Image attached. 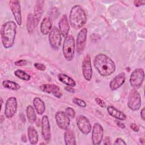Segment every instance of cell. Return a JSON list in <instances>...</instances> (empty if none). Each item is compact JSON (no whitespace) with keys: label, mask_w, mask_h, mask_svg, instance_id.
<instances>
[{"label":"cell","mask_w":145,"mask_h":145,"mask_svg":"<svg viewBox=\"0 0 145 145\" xmlns=\"http://www.w3.org/2000/svg\"><path fill=\"white\" fill-rule=\"evenodd\" d=\"M93 63L98 73L104 77L112 75L116 68L114 62L104 53L97 54L93 59Z\"/></svg>","instance_id":"obj_1"},{"label":"cell","mask_w":145,"mask_h":145,"mask_svg":"<svg viewBox=\"0 0 145 145\" xmlns=\"http://www.w3.org/2000/svg\"><path fill=\"white\" fill-rule=\"evenodd\" d=\"M17 25L14 21H8L2 24L1 28V37L3 47L8 49L14 45Z\"/></svg>","instance_id":"obj_2"},{"label":"cell","mask_w":145,"mask_h":145,"mask_svg":"<svg viewBox=\"0 0 145 145\" xmlns=\"http://www.w3.org/2000/svg\"><path fill=\"white\" fill-rule=\"evenodd\" d=\"M87 16L85 11L79 5L72 7L69 14V23L74 29L82 27L86 23Z\"/></svg>","instance_id":"obj_3"},{"label":"cell","mask_w":145,"mask_h":145,"mask_svg":"<svg viewBox=\"0 0 145 145\" xmlns=\"http://www.w3.org/2000/svg\"><path fill=\"white\" fill-rule=\"evenodd\" d=\"M75 51V41L73 36L68 35L63 41L62 46L63 55L67 61L72 60Z\"/></svg>","instance_id":"obj_4"},{"label":"cell","mask_w":145,"mask_h":145,"mask_svg":"<svg viewBox=\"0 0 145 145\" xmlns=\"http://www.w3.org/2000/svg\"><path fill=\"white\" fill-rule=\"evenodd\" d=\"M127 106L133 111L138 110L141 106V96L136 89L133 88L129 92L127 97Z\"/></svg>","instance_id":"obj_5"},{"label":"cell","mask_w":145,"mask_h":145,"mask_svg":"<svg viewBox=\"0 0 145 145\" xmlns=\"http://www.w3.org/2000/svg\"><path fill=\"white\" fill-rule=\"evenodd\" d=\"M144 79V71L143 69L138 68L134 70L129 79L130 84L134 88H138L142 86Z\"/></svg>","instance_id":"obj_6"},{"label":"cell","mask_w":145,"mask_h":145,"mask_svg":"<svg viewBox=\"0 0 145 145\" xmlns=\"http://www.w3.org/2000/svg\"><path fill=\"white\" fill-rule=\"evenodd\" d=\"M48 40L49 44L53 49L57 50L59 49L62 41V35L57 27L52 28L49 34Z\"/></svg>","instance_id":"obj_7"},{"label":"cell","mask_w":145,"mask_h":145,"mask_svg":"<svg viewBox=\"0 0 145 145\" xmlns=\"http://www.w3.org/2000/svg\"><path fill=\"white\" fill-rule=\"evenodd\" d=\"M87 36V29L82 28L78 33L75 42V50L78 54H81L85 48Z\"/></svg>","instance_id":"obj_8"},{"label":"cell","mask_w":145,"mask_h":145,"mask_svg":"<svg viewBox=\"0 0 145 145\" xmlns=\"http://www.w3.org/2000/svg\"><path fill=\"white\" fill-rule=\"evenodd\" d=\"M18 109L17 99L15 97L7 99L5 104V116L7 118H11L16 113Z\"/></svg>","instance_id":"obj_9"},{"label":"cell","mask_w":145,"mask_h":145,"mask_svg":"<svg viewBox=\"0 0 145 145\" xmlns=\"http://www.w3.org/2000/svg\"><path fill=\"white\" fill-rule=\"evenodd\" d=\"M82 74L85 80L90 81L92 77V68L91 65V57L89 54H87L83 58L82 63Z\"/></svg>","instance_id":"obj_10"},{"label":"cell","mask_w":145,"mask_h":145,"mask_svg":"<svg viewBox=\"0 0 145 145\" xmlns=\"http://www.w3.org/2000/svg\"><path fill=\"white\" fill-rule=\"evenodd\" d=\"M77 126L79 130L85 135L89 134L92 130L91 124L89 120L83 115H79L76 118Z\"/></svg>","instance_id":"obj_11"},{"label":"cell","mask_w":145,"mask_h":145,"mask_svg":"<svg viewBox=\"0 0 145 145\" xmlns=\"http://www.w3.org/2000/svg\"><path fill=\"white\" fill-rule=\"evenodd\" d=\"M104 129L101 124L95 123L93 124L92 131V142L94 145H99L103 139Z\"/></svg>","instance_id":"obj_12"},{"label":"cell","mask_w":145,"mask_h":145,"mask_svg":"<svg viewBox=\"0 0 145 145\" xmlns=\"http://www.w3.org/2000/svg\"><path fill=\"white\" fill-rule=\"evenodd\" d=\"M8 4L16 23L18 25H21L22 23V16L20 2L17 0H11L9 1Z\"/></svg>","instance_id":"obj_13"},{"label":"cell","mask_w":145,"mask_h":145,"mask_svg":"<svg viewBox=\"0 0 145 145\" xmlns=\"http://www.w3.org/2000/svg\"><path fill=\"white\" fill-rule=\"evenodd\" d=\"M55 120L58 126L62 129L66 130L70 123V120L69 117L65 112L62 111H58L55 114Z\"/></svg>","instance_id":"obj_14"},{"label":"cell","mask_w":145,"mask_h":145,"mask_svg":"<svg viewBox=\"0 0 145 145\" xmlns=\"http://www.w3.org/2000/svg\"><path fill=\"white\" fill-rule=\"evenodd\" d=\"M41 134L44 140L49 142L51 137L50 126L48 117L46 115L42 116L41 122Z\"/></svg>","instance_id":"obj_15"},{"label":"cell","mask_w":145,"mask_h":145,"mask_svg":"<svg viewBox=\"0 0 145 145\" xmlns=\"http://www.w3.org/2000/svg\"><path fill=\"white\" fill-rule=\"evenodd\" d=\"M44 1H37L36 2L35 7H34V11L33 15V22L35 24V27H36L39 23H40L41 18L42 16L43 11H44Z\"/></svg>","instance_id":"obj_16"},{"label":"cell","mask_w":145,"mask_h":145,"mask_svg":"<svg viewBox=\"0 0 145 145\" xmlns=\"http://www.w3.org/2000/svg\"><path fill=\"white\" fill-rule=\"evenodd\" d=\"M40 88L42 92L51 93L59 99L62 96L59 87L54 84H43L40 86Z\"/></svg>","instance_id":"obj_17"},{"label":"cell","mask_w":145,"mask_h":145,"mask_svg":"<svg viewBox=\"0 0 145 145\" xmlns=\"http://www.w3.org/2000/svg\"><path fill=\"white\" fill-rule=\"evenodd\" d=\"M126 80V74L124 72L117 75L109 83V87L111 90L115 91L121 87Z\"/></svg>","instance_id":"obj_18"},{"label":"cell","mask_w":145,"mask_h":145,"mask_svg":"<svg viewBox=\"0 0 145 145\" xmlns=\"http://www.w3.org/2000/svg\"><path fill=\"white\" fill-rule=\"evenodd\" d=\"M58 27L62 36L66 37L68 35L70 30V24L67 16L66 14H64L61 16L58 23Z\"/></svg>","instance_id":"obj_19"},{"label":"cell","mask_w":145,"mask_h":145,"mask_svg":"<svg viewBox=\"0 0 145 145\" xmlns=\"http://www.w3.org/2000/svg\"><path fill=\"white\" fill-rule=\"evenodd\" d=\"M52 20L50 17H45L40 24V32L44 35L49 34L52 29Z\"/></svg>","instance_id":"obj_20"},{"label":"cell","mask_w":145,"mask_h":145,"mask_svg":"<svg viewBox=\"0 0 145 145\" xmlns=\"http://www.w3.org/2000/svg\"><path fill=\"white\" fill-rule=\"evenodd\" d=\"M107 111L111 116H112L113 117L115 118L117 120L120 121H124L127 118L126 116L123 112L119 110L113 106H108L107 107Z\"/></svg>","instance_id":"obj_21"},{"label":"cell","mask_w":145,"mask_h":145,"mask_svg":"<svg viewBox=\"0 0 145 145\" xmlns=\"http://www.w3.org/2000/svg\"><path fill=\"white\" fill-rule=\"evenodd\" d=\"M28 140L32 145L37 143L39 140V134L36 129L32 126H29L27 129Z\"/></svg>","instance_id":"obj_22"},{"label":"cell","mask_w":145,"mask_h":145,"mask_svg":"<svg viewBox=\"0 0 145 145\" xmlns=\"http://www.w3.org/2000/svg\"><path fill=\"white\" fill-rule=\"evenodd\" d=\"M33 104L35 110L39 115H42L45 110L44 102L40 97H36L33 100Z\"/></svg>","instance_id":"obj_23"},{"label":"cell","mask_w":145,"mask_h":145,"mask_svg":"<svg viewBox=\"0 0 145 145\" xmlns=\"http://www.w3.org/2000/svg\"><path fill=\"white\" fill-rule=\"evenodd\" d=\"M57 78L61 82L67 86L74 87L76 86V82L75 80L65 74L60 73L58 74Z\"/></svg>","instance_id":"obj_24"},{"label":"cell","mask_w":145,"mask_h":145,"mask_svg":"<svg viewBox=\"0 0 145 145\" xmlns=\"http://www.w3.org/2000/svg\"><path fill=\"white\" fill-rule=\"evenodd\" d=\"M64 140L66 145H75L76 139L75 134L72 130L67 129L64 133Z\"/></svg>","instance_id":"obj_25"},{"label":"cell","mask_w":145,"mask_h":145,"mask_svg":"<svg viewBox=\"0 0 145 145\" xmlns=\"http://www.w3.org/2000/svg\"><path fill=\"white\" fill-rule=\"evenodd\" d=\"M26 115L29 123H33L36 121L37 116L35 111V109L32 105L27 106L26 108Z\"/></svg>","instance_id":"obj_26"},{"label":"cell","mask_w":145,"mask_h":145,"mask_svg":"<svg viewBox=\"0 0 145 145\" xmlns=\"http://www.w3.org/2000/svg\"><path fill=\"white\" fill-rule=\"evenodd\" d=\"M2 84L5 88L10 90L18 91L20 88V84L12 80H3L2 83Z\"/></svg>","instance_id":"obj_27"},{"label":"cell","mask_w":145,"mask_h":145,"mask_svg":"<svg viewBox=\"0 0 145 145\" xmlns=\"http://www.w3.org/2000/svg\"><path fill=\"white\" fill-rule=\"evenodd\" d=\"M14 74L16 77L23 80L28 81L31 79L30 75H29L28 73H27L24 71L20 69L16 70L14 71Z\"/></svg>","instance_id":"obj_28"},{"label":"cell","mask_w":145,"mask_h":145,"mask_svg":"<svg viewBox=\"0 0 145 145\" xmlns=\"http://www.w3.org/2000/svg\"><path fill=\"white\" fill-rule=\"evenodd\" d=\"M27 29L29 33H32L33 31V29L35 27L34 22H33V15L31 14H29L27 16Z\"/></svg>","instance_id":"obj_29"},{"label":"cell","mask_w":145,"mask_h":145,"mask_svg":"<svg viewBox=\"0 0 145 145\" xmlns=\"http://www.w3.org/2000/svg\"><path fill=\"white\" fill-rule=\"evenodd\" d=\"M72 101L73 103H74L75 104H76L80 107H82V108H84L87 105V104L84 101H83V100H81L79 98H77V97H74L72 99Z\"/></svg>","instance_id":"obj_30"},{"label":"cell","mask_w":145,"mask_h":145,"mask_svg":"<svg viewBox=\"0 0 145 145\" xmlns=\"http://www.w3.org/2000/svg\"><path fill=\"white\" fill-rule=\"evenodd\" d=\"M65 112L70 118H75V110L72 108H71L70 106H68V107L66 108Z\"/></svg>","instance_id":"obj_31"},{"label":"cell","mask_w":145,"mask_h":145,"mask_svg":"<svg viewBox=\"0 0 145 145\" xmlns=\"http://www.w3.org/2000/svg\"><path fill=\"white\" fill-rule=\"evenodd\" d=\"M33 66L36 69H37L38 70H40V71H44L46 70V66L43 63H41L39 62H36L34 63Z\"/></svg>","instance_id":"obj_32"},{"label":"cell","mask_w":145,"mask_h":145,"mask_svg":"<svg viewBox=\"0 0 145 145\" xmlns=\"http://www.w3.org/2000/svg\"><path fill=\"white\" fill-rule=\"evenodd\" d=\"M95 100L96 103H97V104H98V105H99L100 107H101L103 108H104L106 107V103L101 99H100L99 97H96L95 99Z\"/></svg>","instance_id":"obj_33"},{"label":"cell","mask_w":145,"mask_h":145,"mask_svg":"<svg viewBox=\"0 0 145 145\" xmlns=\"http://www.w3.org/2000/svg\"><path fill=\"white\" fill-rule=\"evenodd\" d=\"M14 63L17 66H25L27 64V61L25 59H20L19 61H15L14 62Z\"/></svg>","instance_id":"obj_34"},{"label":"cell","mask_w":145,"mask_h":145,"mask_svg":"<svg viewBox=\"0 0 145 145\" xmlns=\"http://www.w3.org/2000/svg\"><path fill=\"white\" fill-rule=\"evenodd\" d=\"M114 144H120V145H126V143L125 142V140L121 138H118L116 139L114 143Z\"/></svg>","instance_id":"obj_35"},{"label":"cell","mask_w":145,"mask_h":145,"mask_svg":"<svg viewBox=\"0 0 145 145\" xmlns=\"http://www.w3.org/2000/svg\"><path fill=\"white\" fill-rule=\"evenodd\" d=\"M145 3L144 1H140V0H136L134 1V5L136 7H139L140 6L144 5Z\"/></svg>","instance_id":"obj_36"},{"label":"cell","mask_w":145,"mask_h":145,"mask_svg":"<svg viewBox=\"0 0 145 145\" xmlns=\"http://www.w3.org/2000/svg\"><path fill=\"white\" fill-rule=\"evenodd\" d=\"M130 127L131 129H132L135 132H138L139 130V128L138 126L137 125H136L135 123H131L130 125Z\"/></svg>","instance_id":"obj_37"},{"label":"cell","mask_w":145,"mask_h":145,"mask_svg":"<svg viewBox=\"0 0 145 145\" xmlns=\"http://www.w3.org/2000/svg\"><path fill=\"white\" fill-rule=\"evenodd\" d=\"M103 143L104 144H106V145H110L112 144L110 139L109 137H105L104 138V139H103Z\"/></svg>","instance_id":"obj_38"},{"label":"cell","mask_w":145,"mask_h":145,"mask_svg":"<svg viewBox=\"0 0 145 145\" xmlns=\"http://www.w3.org/2000/svg\"><path fill=\"white\" fill-rule=\"evenodd\" d=\"M116 124L121 129H125V127H126L124 123H122V122H121L120 121H116Z\"/></svg>","instance_id":"obj_39"},{"label":"cell","mask_w":145,"mask_h":145,"mask_svg":"<svg viewBox=\"0 0 145 145\" xmlns=\"http://www.w3.org/2000/svg\"><path fill=\"white\" fill-rule=\"evenodd\" d=\"M140 117L143 120H145V111L144 108H143L140 111Z\"/></svg>","instance_id":"obj_40"},{"label":"cell","mask_w":145,"mask_h":145,"mask_svg":"<svg viewBox=\"0 0 145 145\" xmlns=\"http://www.w3.org/2000/svg\"><path fill=\"white\" fill-rule=\"evenodd\" d=\"M65 89L70 92H74V89L72 88V87H69V86H67L65 88Z\"/></svg>","instance_id":"obj_41"},{"label":"cell","mask_w":145,"mask_h":145,"mask_svg":"<svg viewBox=\"0 0 145 145\" xmlns=\"http://www.w3.org/2000/svg\"><path fill=\"white\" fill-rule=\"evenodd\" d=\"M21 139H22V142H26L27 141V138H26V137L25 136V135H23L22 136V138H21Z\"/></svg>","instance_id":"obj_42"},{"label":"cell","mask_w":145,"mask_h":145,"mask_svg":"<svg viewBox=\"0 0 145 145\" xmlns=\"http://www.w3.org/2000/svg\"><path fill=\"white\" fill-rule=\"evenodd\" d=\"M1 108H2V104H3V99H2V98H1Z\"/></svg>","instance_id":"obj_43"},{"label":"cell","mask_w":145,"mask_h":145,"mask_svg":"<svg viewBox=\"0 0 145 145\" xmlns=\"http://www.w3.org/2000/svg\"><path fill=\"white\" fill-rule=\"evenodd\" d=\"M140 140H141V142L143 141V140H142V139H140ZM142 144H144V143H143V142H142Z\"/></svg>","instance_id":"obj_44"}]
</instances>
